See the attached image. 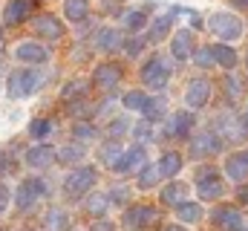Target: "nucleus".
Segmentation results:
<instances>
[{"mask_svg":"<svg viewBox=\"0 0 248 231\" xmlns=\"http://www.w3.org/2000/svg\"><path fill=\"white\" fill-rule=\"evenodd\" d=\"M41 75L32 72V69H17L9 75V96L12 99H23V96H32L38 87H41Z\"/></svg>","mask_w":248,"mask_h":231,"instance_id":"1","label":"nucleus"},{"mask_svg":"<svg viewBox=\"0 0 248 231\" xmlns=\"http://www.w3.org/2000/svg\"><path fill=\"white\" fill-rule=\"evenodd\" d=\"M211 32L219 35L222 41H237L243 35V20L237 15H228V12H217L211 15Z\"/></svg>","mask_w":248,"mask_h":231,"instance_id":"2","label":"nucleus"},{"mask_svg":"<svg viewBox=\"0 0 248 231\" xmlns=\"http://www.w3.org/2000/svg\"><path fill=\"white\" fill-rule=\"evenodd\" d=\"M168 78H170V64L159 55L150 58V61L144 64V69H141V81H144L147 87H153V90H162V87L168 84Z\"/></svg>","mask_w":248,"mask_h":231,"instance_id":"3","label":"nucleus"},{"mask_svg":"<svg viewBox=\"0 0 248 231\" xmlns=\"http://www.w3.org/2000/svg\"><path fill=\"white\" fill-rule=\"evenodd\" d=\"M95 179H98L95 168H78V171H72L66 176L63 191H66V197H81V194H87L95 185Z\"/></svg>","mask_w":248,"mask_h":231,"instance_id":"4","label":"nucleus"},{"mask_svg":"<svg viewBox=\"0 0 248 231\" xmlns=\"http://www.w3.org/2000/svg\"><path fill=\"white\" fill-rule=\"evenodd\" d=\"M196 188H199V197H202V199H217V197H222V182H219V176H217V171H214L211 165L199 171Z\"/></svg>","mask_w":248,"mask_h":231,"instance_id":"5","label":"nucleus"},{"mask_svg":"<svg viewBox=\"0 0 248 231\" xmlns=\"http://www.w3.org/2000/svg\"><path fill=\"white\" fill-rule=\"evenodd\" d=\"M44 194H46V185H44L41 179H26V182L17 188V205L26 211V208H32Z\"/></svg>","mask_w":248,"mask_h":231,"instance_id":"6","label":"nucleus"},{"mask_svg":"<svg viewBox=\"0 0 248 231\" xmlns=\"http://www.w3.org/2000/svg\"><path fill=\"white\" fill-rule=\"evenodd\" d=\"M159 220V211L150 208V205H136L124 214V226L127 229H144V226H153Z\"/></svg>","mask_w":248,"mask_h":231,"instance_id":"7","label":"nucleus"},{"mask_svg":"<svg viewBox=\"0 0 248 231\" xmlns=\"http://www.w3.org/2000/svg\"><path fill=\"white\" fill-rule=\"evenodd\" d=\"M208 99H211V81H205V78H193V81L187 84L185 101L190 104V107H205Z\"/></svg>","mask_w":248,"mask_h":231,"instance_id":"8","label":"nucleus"},{"mask_svg":"<svg viewBox=\"0 0 248 231\" xmlns=\"http://www.w3.org/2000/svg\"><path fill=\"white\" fill-rule=\"evenodd\" d=\"M93 81H95L101 90H113V87L122 81V69H119L116 64H101V66H95Z\"/></svg>","mask_w":248,"mask_h":231,"instance_id":"9","label":"nucleus"},{"mask_svg":"<svg viewBox=\"0 0 248 231\" xmlns=\"http://www.w3.org/2000/svg\"><path fill=\"white\" fill-rule=\"evenodd\" d=\"M15 58L17 61H23V64H44L49 52L41 47V44H32V41H23V44H17V50H15Z\"/></svg>","mask_w":248,"mask_h":231,"instance_id":"10","label":"nucleus"},{"mask_svg":"<svg viewBox=\"0 0 248 231\" xmlns=\"http://www.w3.org/2000/svg\"><path fill=\"white\" fill-rule=\"evenodd\" d=\"M35 32L49 38V41H58L63 35V23L55 15H41V17H35Z\"/></svg>","mask_w":248,"mask_h":231,"instance_id":"11","label":"nucleus"},{"mask_svg":"<svg viewBox=\"0 0 248 231\" xmlns=\"http://www.w3.org/2000/svg\"><path fill=\"white\" fill-rule=\"evenodd\" d=\"M225 173H228V179H234V182L248 179V150L228 156V162H225Z\"/></svg>","mask_w":248,"mask_h":231,"instance_id":"12","label":"nucleus"},{"mask_svg":"<svg viewBox=\"0 0 248 231\" xmlns=\"http://www.w3.org/2000/svg\"><path fill=\"white\" fill-rule=\"evenodd\" d=\"M214 220H217V226H222L225 231H243V214L237 208H217Z\"/></svg>","mask_w":248,"mask_h":231,"instance_id":"13","label":"nucleus"},{"mask_svg":"<svg viewBox=\"0 0 248 231\" xmlns=\"http://www.w3.org/2000/svg\"><path fill=\"white\" fill-rule=\"evenodd\" d=\"M29 12H32V0H9L3 17H6V23H23L29 17Z\"/></svg>","mask_w":248,"mask_h":231,"instance_id":"14","label":"nucleus"},{"mask_svg":"<svg viewBox=\"0 0 248 231\" xmlns=\"http://www.w3.org/2000/svg\"><path fill=\"white\" fill-rule=\"evenodd\" d=\"M217 150H219V139H217V133H199V136H193V142H190V153H193V156L217 153Z\"/></svg>","mask_w":248,"mask_h":231,"instance_id":"15","label":"nucleus"},{"mask_svg":"<svg viewBox=\"0 0 248 231\" xmlns=\"http://www.w3.org/2000/svg\"><path fill=\"white\" fill-rule=\"evenodd\" d=\"M170 52H173V58H179V61H185V58L193 55V35H190L187 29H182V32H176V35H173Z\"/></svg>","mask_w":248,"mask_h":231,"instance_id":"16","label":"nucleus"},{"mask_svg":"<svg viewBox=\"0 0 248 231\" xmlns=\"http://www.w3.org/2000/svg\"><path fill=\"white\" fill-rule=\"evenodd\" d=\"M26 162H29L32 168H46V165L55 162V148H49V145H38V148H32V150L26 153Z\"/></svg>","mask_w":248,"mask_h":231,"instance_id":"17","label":"nucleus"},{"mask_svg":"<svg viewBox=\"0 0 248 231\" xmlns=\"http://www.w3.org/2000/svg\"><path fill=\"white\" fill-rule=\"evenodd\" d=\"M144 165V148H133V150H127L122 156V162L116 165V171L119 173H127V171H136V168H141Z\"/></svg>","mask_w":248,"mask_h":231,"instance_id":"18","label":"nucleus"},{"mask_svg":"<svg viewBox=\"0 0 248 231\" xmlns=\"http://www.w3.org/2000/svg\"><path fill=\"white\" fill-rule=\"evenodd\" d=\"M156 168H159L162 176H176V173L182 171V156H179L176 150H168V153L159 159V165H156Z\"/></svg>","mask_w":248,"mask_h":231,"instance_id":"19","label":"nucleus"},{"mask_svg":"<svg viewBox=\"0 0 248 231\" xmlns=\"http://www.w3.org/2000/svg\"><path fill=\"white\" fill-rule=\"evenodd\" d=\"M211 55H214V61H217L219 66H225V69L237 66V52H234L231 47H225V44H217V47H211Z\"/></svg>","mask_w":248,"mask_h":231,"instance_id":"20","label":"nucleus"},{"mask_svg":"<svg viewBox=\"0 0 248 231\" xmlns=\"http://www.w3.org/2000/svg\"><path fill=\"white\" fill-rule=\"evenodd\" d=\"M63 12H66V20H84L87 12H90V0H66L63 3Z\"/></svg>","mask_w":248,"mask_h":231,"instance_id":"21","label":"nucleus"},{"mask_svg":"<svg viewBox=\"0 0 248 231\" xmlns=\"http://www.w3.org/2000/svg\"><path fill=\"white\" fill-rule=\"evenodd\" d=\"M122 156H124V150H122L119 142H110V145L101 148V162H104L107 168H113V171H116V165L122 162Z\"/></svg>","mask_w":248,"mask_h":231,"instance_id":"22","label":"nucleus"},{"mask_svg":"<svg viewBox=\"0 0 248 231\" xmlns=\"http://www.w3.org/2000/svg\"><path fill=\"white\" fill-rule=\"evenodd\" d=\"M98 47H101L104 52L119 50V47H122V32H116V29H101V32H98Z\"/></svg>","mask_w":248,"mask_h":231,"instance_id":"23","label":"nucleus"},{"mask_svg":"<svg viewBox=\"0 0 248 231\" xmlns=\"http://www.w3.org/2000/svg\"><path fill=\"white\" fill-rule=\"evenodd\" d=\"M185 194H187L185 185H182V182H173V185H168V188L162 191V199H165L168 205H182V202H185Z\"/></svg>","mask_w":248,"mask_h":231,"instance_id":"24","label":"nucleus"},{"mask_svg":"<svg viewBox=\"0 0 248 231\" xmlns=\"http://www.w3.org/2000/svg\"><path fill=\"white\" fill-rule=\"evenodd\" d=\"M190 124H193V116L190 113H176L173 116V121H170V136H185L187 130H190Z\"/></svg>","mask_w":248,"mask_h":231,"instance_id":"25","label":"nucleus"},{"mask_svg":"<svg viewBox=\"0 0 248 231\" xmlns=\"http://www.w3.org/2000/svg\"><path fill=\"white\" fill-rule=\"evenodd\" d=\"M225 93H228V99H231V101H240V99L246 96V84H243V78L228 75V78H225Z\"/></svg>","mask_w":248,"mask_h":231,"instance_id":"26","label":"nucleus"},{"mask_svg":"<svg viewBox=\"0 0 248 231\" xmlns=\"http://www.w3.org/2000/svg\"><path fill=\"white\" fill-rule=\"evenodd\" d=\"M219 124H222V130L228 133V139H243V136H246V127H243L234 116H222Z\"/></svg>","mask_w":248,"mask_h":231,"instance_id":"27","label":"nucleus"},{"mask_svg":"<svg viewBox=\"0 0 248 231\" xmlns=\"http://www.w3.org/2000/svg\"><path fill=\"white\" fill-rule=\"evenodd\" d=\"M176 211H179V220H185V223H199L202 220V208L196 202H182V205H176Z\"/></svg>","mask_w":248,"mask_h":231,"instance_id":"28","label":"nucleus"},{"mask_svg":"<svg viewBox=\"0 0 248 231\" xmlns=\"http://www.w3.org/2000/svg\"><path fill=\"white\" fill-rule=\"evenodd\" d=\"M144 104H147V96H144L141 90H130V93L124 96V107H127V110H139V113H141Z\"/></svg>","mask_w":248,"mask_h":231,"instance_id":"29","label":"nucleus"},{"mask_svg":"<svg viewBox=\"0 0 248 231\" xmlns=\"http://www.w3.org/2000/svg\"><path fill=\"white\" fill-rule=\"evenodd\" d=\"M107 202H110V199H107L104 194H93V197L87 199V211L95 214V217H101V214L107 211Z\"/></svg>","mask_w":248,"mask_h":231,"instance_id":"30","label":"nucleus"},{"mask_svg":"<svg viewBox=\"0 0 248 231\" xmlns=\"http://www.w3.org/2000/svg\"><path fill=\"white\" fill-rule=\"evenodd\" d=\"M159 176H162V173H159L156 165H147L144 171L139 173V188H153V185L159 182Z\"/></svg>","mask_w":248,"mask_h":231,"instance_id":"31","label":"nucleus"},{"mask_svg":"<svg viewBox=\"0 0 248 231\" xmlns=\"http://www.w3.org/2000/svg\"><path fill=\"white\" fill-rule=\"evenodd\" d=\"M141 113L147 116L150 121H156V118H162L165 116V101L162 99H147V104H144V110Z\"/></svg>","mask_w":248,"mask_h":231,"instance_id":"32","label":"nucleus"},{"mask_svg":"<svg viewBox=\"0 0 248 231\" xmlns=\"http://www.w3.org/2000/svg\"><path fill=\"white\" fill-rule=\"evenodd\" d=\"M46 223H49V229H52V231H63L66 226H69V217L63 214L61 208H52V211H49V217H46Z\"/></svg>","mask_w":248,"mask_h":231,"instance_id":"33","label":"nucleus"},{"mask_svg":"<svg viewBox=\"0 0 248 231\" xmlns=\"http://www.w3.org/2000/svg\"><path fill=\"white\" fill-rule=\"evenodd\" d=\"M168 29H170V15H165V17H159V20L153 23V29H150V41H162V38L168 35Z\"/></svg>","mask_w":248,"mask_h":231,"instance_id":"34","label":"nucleus"},{"mask_svg":"<svg viewBox=\"0 0 248 231\" xmlns=\"http://www.w3.org/2000/svg\"><path fill=\"white\" fill-rule=\"evenodd\" d=\"M49 130H52V121H49V118H35V121L29 124V133H32L35 139H44V136H49Z\"/></svg>","mask_w":248,"mask_h":231,"instance_id":"35","label":"nucleus"},{"mask_svg":"<svg viewBox=\"0 0 248 231\" xmlns=\"http://www.w3.org/2000/svg\"><path fill=\"white\" fill-rule=\"evenodd\" d=\"M58 156H61V162H81L84 159V148L81 145H66Z\"/></svg>","mask_w":248,"mask_h":231,"instance_id":"36","label":"nucleus"},{"mask_svg":"<svg viewBox=\"0 0 248 231\" xmlns=\"http://www.w3.org/2000/svg\"><path fill=\"white\" fill-rule=\"evenodd\" d=\"M144 20H147L144 12H127V15H124V26H127V29H141Z\"/></svg>","mask_w":248,"mask_h":231,"instance_id":"37","label":"nucleus"},{"mask_svg":"<svg viewBox=\"0 0 248 231\" xmlns=\"http://www.w3.org/2000/svg\"><path fill=\"white\" fill-rule=\"evenodd\" d=\"M84 90H87V81H72V84L63 87V99H75V96H81Z\"/></svg>","mask_w":248,"mask_h":231,"instance_id":"38","label":"nucleus"},{"mask_svg":"<svg viewBox=\"0 0 248 231\" xmlns=\"http://www.w3.org/2000/svg\"><path fill=\"white\" fill-rule=\"evenodd\" d=\"M75 136L78 139H95V127L93 124H75Z\"/></svg>","mask_w":248,"mask_h":231,"instance_id":"39","label":"nucleus"},{"mask_svg":"<svg viewBox=\"0 0 248 231\" xmlns=\"http://www.w3.org/2000/svg\"><path fill=\"white\" fill-rule=\"evenodd\" d=\"M193 61H196L199 66H211V64H214V55H211V50H199V52L193 55Z\"/></svg>","mask_w":248,"mask_h":231,"instance_id":"40","label":"nucleus"},{"mask_svg":"<svg viewBox=\"0 0 248 231\" xmlns=\"http://www.w3.org/2000/svg\"><path fill=\"white\" fill-rule=\"evenodd\" d=\"M141 50H144V41H139V38L136 41H127V55H139Z\"/></svg>","mask_w":248,"mask_h":231,"instance_id":"41","label":"nucleus"},{"mask_svg":"<svg viewBox=\"0 0 248 231\" xmlns=\"http://www.w3.org/2000/svg\"><path fill=\"white\" fill-rule=\"evenodd\" d=\"M124 130H127V121H124V118H119V121L110 124V136H119V133H124Z\"/></svg>","mask_w":248,"mask_h":231,"instance_id":"42","label":"nucleus"},{"mask_svg":"<svg viewBox=\"0 0 248 231\" xmlns=\"http://www.w3.org/2000/svg\"><path fill=\"white\" fill-rule=\"evenodd\" d=\"M136 136H139V139H150V124H147V121L136 124Z\"/></svg>","mask_w":248,"mask_h":231,"instance_id":"43","label":"nucleus"},{"mask_svg":"<svg viewBox=\"0 0 248 231\" xmlns=\"http://www.w3.org/2000/svg\"><path fill=\"white\" fill-rule=\"evenodd\" d=\"M90 231H116V229H113V223H107V220H98V223H95Z\"/></svg>","mask_w":248,"mask_h":231,"instance_id":"44","label":"nucleus"},{"mask_svg":"<svg viewBox=\"0 0 248 231\" xmlns=\"http://www.w3.org/2000/svg\"><path fill=\"white\" fill-rule=\"evenodd\" d=\"M72 113L84 116V113H87V101H75V104H72Z\"/></svg>","mask_w":248,"mask_h":231,"instance_id":"45","label":"nucleus"},{"mask_svg":"<svg viewBox=\"0 0 248 231\" xmlns=\"http://www.w3.org/2000/svg\"><path fill=\"white\" fill-rule=\"evenodd\" d=\"M113 199H116V202H124V199H127V188H116V191H113Z\"/></svg>","mask_w":248,"mask_h":231,"instance_id":"46","label":"nucleus"},{"mask_svg":"<svg viewBox=\"0 0 248 231\" xmlns=\"http://www.w3.org/2000/svg\"><path fill=\"white\" fill-rule=\"evenodd\" d=\"M6 205H9V191L0 188V211H6Z\"/></svg>","mask_w":248,"mask_h":231,"instance_id":"47","label":"nucleus"},{"mask_svg":"<svg viewBox=\"0 0 248 231\" xmlns=\"http://www.w3.org/2000/svg\"><path fill=\"white\" fill-rule=\"evenodd\" d=\"M240 199H243V202H248V188H243V191H240Z\"/></svg>","mask_w":248,"mask_h":231,"instance_id":"48","label":"nucleus"},{"mask_svg":"<svg viewBox=\"0 0 248 231\" xmlns=\"http://www.w3.org/2000/svg\"><path fill=\"white\" fill-rule=\"evenodd\" d=\"M165 231H185V229H182V226H168Z\"/></svg>","mask_w":248,"mask_h":231,"instance_id":"49","label":"nucleus"},{"mask_svg":"<svg viewBox=\"0 0 248 231\" xmlns=\"http://www.w3.org/2000/svg\"><path fill=\"white\" fill-rule=\"evenodd\" d=\"M234 6H248V0H234Z\"/></svg>","mask_w":248,"mask_h":231,"instance_id":"50","label":"nucleus"},{"mask_svg":"<svg viewBox=\"0 0 248 231\" xmlns=\"http://www.w3.org/2000/svg\"><path fill=\"white\" fill-rule=\"evenodd\" d=\"M32 231H41V229H32Z\"/></svg>","mask_w":248,"mask_h":231,"instance_id":"51","label":"nucleus"},{"mask_svg":"<svg viewBox=\"0 0 248 231\" xmlns=\"http://www.w3.org/2000/svg\"><path fill=\"white\" fill-rule=\"evenodd\" d=\"M0 38H3V32H0Z\"/></svg>","mask_w":248,"mask_h":231,"instance_id":"52","label":"nucleus"}]
</instances>
